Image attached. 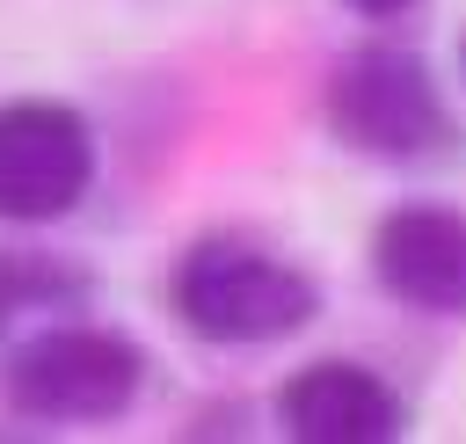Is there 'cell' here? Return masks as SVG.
I'll return each instance as SVG.
<instances>
[{
  "label": "cell",
  "mask_w": 466,
  "mask_h": 444,
  "mask_svg": "<svg viewBox=\"0 0 466 444\" xmlns=\"http://www.w3.org/2000/svg\"><path fill=\"white\" fill-rule=\"evenodd\" d=\"M167 313L197 335V342H284L320 313V284L306 269H291L284 255L240 240V233H204L175 255L167 269Z\"/></svg>",
  "instance_id": "1"
},
{
  "label": "cell",
  "mask_w": 466,
  "mask_h": 444,
  "mask_svg": "<svg viewBox=\"0 0 466 444\" xmlns=\"http://www.w3.org/2000/svg\"><path fill=\"white\" fill-rule=\"evenodd\" d=\"M328 131L350 146V153H371V160H430L451 146V116H444V95L430 80V66L400 44H364L350 51L335 73H328Z\"/></svg>",
  "instance_id": "2"
},
{
  "label": "cell",
  "mask_w": 466,
  "mask_h": 444,
  "mask_svg": "<svg viewBox=\"0 0 466 444\" xmlns=\"http://www.w3.org/2000/svg\"><path fill=\"white\" fill-rule=\"evenodd\" d=\"M146 386V349L109 328H44L7 349L0 393L29 422H116Z\"/></svg>",
  "instance_id": "3"
},
{
  "label": "cell",
  "mask_w": 466,
  "mask_h": 444,
  "mask_svg": "<svg viewBox=\"0 0 466 444\" xmlns=\"http://www.w3.org/2000/svg\"><path fill=\"white\" fill-rule=\"evenodd\" d=\"M95 182V131L80 109L22 95L0 102V218L7 226H51L66 218Z\"/></svg>",
  "instance_id": "4"
},
{
  "label": "cell",
  "mask_w": 466,
  "mask_h": 444,
  "mask_svg": "<svg viewBox=\"0 0 466 444\" xmlns=\"http://www.w3.org/2000/svg\"><path fill=\"white\" fill-rule=\"evenodd\" d=\"M371 277L415 313H466V211L408 197L371 226Z\"/></svg>",
  "instance_id": "5"
},
{
  "label": "cell",
  "mask_w": 466,
  "mask_h": 444,
  "mask_svg": "<svg viewBox=\"0 0 466 444\" xmlns=\"http://www.w3.org/2000/svg\"><path fill=\"white\" fill-rule=\"evenodd\" d=\"M277 422L291 444H393L408 429V400L350 357H320L277 386Z\"/></svg>",
  "instance_id": "6"
},
{
  "label": "cell",
  "mask_w": 466,
  "mask_h": 444,
  "mask_svg": "<svg viewBox=\"0 0 466 444\" xmlns=\"http://www.w3.org/2000/svg\"><path fill=\"white\" fill-rule=\"evenodd\" d=\"M80 291H87V269H73V262H58V255H36V247L0 255V335H7L22 313L73 306Z\"/></svg>",
  "instance_id": "7"
},
{
  "label": "cell",
  "mask_w": 466,
  "mask_h": 444,
  "mask_svg": "<svg viewBox=\"0 0 466 444\" xmlns=\"http://www.w3.org/2000/svg\"><path fill=\"white\" fill-rule=\"evenodd\" d=\"M342 7H357V15H400V7H415V0H342Z\"/></svg>",
  "instance_id": "8"
},
{
  "label": "cell",
  "mask_w": 466,
  "mask_h": 444,
  "mask_svg": "<svg viewBox=\"0 0 466 444\" xmlns=\"http://www.w3.org/2000/svg\"><path fill=\"white\" fill-rule=\"evenodd\" d=\"M459 73H466V36H459Z\"/></svg>",
  "instance_id": "9"
}]
</instances>
